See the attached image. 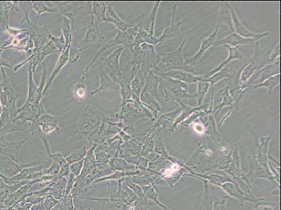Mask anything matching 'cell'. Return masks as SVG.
<instances>
[{
	"instance_id": "cell-1",
	"label": "cell",
	"mask_w": 281,
	"mask_h": 210,
	"mask_svg": "<svg viewBox=\"0 0 281 210\" xmlns=\"http://www.w3.org/2000/svg\"><path fill=\"white\" fill-rule=\"evenodd\" d=\"M85 114L77 122V127L72 132L73 141H86L93 135L98 132L101 124L105 119L106 114L97 110L92 105H87L84 108Z\"/></svg>"
},
{
	"instance_id": "cell-2",
	"label": "cell",
	"mask_w": 281,
	"mask_h": 210,
	"mask_svg": "<svg viewBox=\"0 0 281 210\" xmlns=\"http://www.w3.org/2000/svg\"><path fill=\"white\" fill-rule=\"evenodd\" d=\"M57 13L71 21L72 28L79 23L89 25L92 18V3L89 2H53Z\"/></svg>"
},
{
	"instance_id": "cell-3",
	"label": "cell",
	"mask_w": 281,
	"mask_h": 210,
	"mask_svg": "<svg viewBox=\"0 0 281 210\" xmlns=\"http://www.w3.org/2000/svg\"><path fill=\"white\" fill-rule=\"evenodd\" d=\"M139 28H140V26H139V23L138 25L133 26L131 28H129V30H127V31H125V32H120V31H118V33L116 34L115 37L109 40L108 42H106L105 45L102 46V47L99 49V51L97 52L96 55L93 57L92 61L89 63L88 67L83 71V72L88 74V71L90 70V69L93 66V65L96 63V62L98 61V59L100 57V55L104 53L106 50L109 49L110 48L113 47V46L121 44V45H123L125 49H129L131 51H133L134 46H135V38L139 33Z\"/></svg>"
},
{
	"instance_id": "cell-4",
	"label": "cell",
	"mask_w": 281,
	"mask_h": 210,
	"mask_svg": "<svg viewBox=\"0 0 281 210\" xmlns=\"http://www.w3.org/2000/svg\"><path fill=\"white\" fill-rule=\"evenodd\" d=\"M2 73V81L0 82V103L3 109L9 111L11 119L14 120L18 113L17 102L20 96L11 84L10 79L7 76L3 67L0 68Z\"/></svg>"
},
{
	"instance_id": "cell-5",
	"label": "cell",
	"mask_w": 281,
	"mask_h": 210,
	"mask_svg": "<svg viewBox=\"0 0 281 210\" xmlns=\"http://www.w3.org/2000/svg\"><path fill=\"white\" fill-rule=\"evenodd\" d=\"M104 36L101 34L100 29H99L98 23L96 22L92 15L90 23H89L88 28L86 31V33L80 44L77 46V53L73 58V60L70 61L71 63H77L79 61L81 53L86 50L90 49V48H99L100 49L101 46L103 43Z\"/></svg>"
},
{
	"instance_id": "cell-6",
	"label": "cell",
	"mask_w": 281,
	"mask_h": 210,
	"mask_svg": "<svg viewBox=\"0 0 281 210\" xmlns=\"http://www.w3.org/2000/svg\"><path fill=\"white\" fill-rule=\"evenodd\" d=\"M232 161L231 164L228 169L224 170L238 185V186H243L245 188V192L250 195L253 196L251 192L252 186L251 182L244 174L243 171L241 169V157L239 155V149L236 148L232 154Z\"/></svg>"
},
{
	"instance_id": "cell-7",
	"label": "cell",
	"mask_w": 281,
	"mask_h": 210,
	"mask_svg": "<svg viewBox=\"0 0 281 210\" xmlns=\"http://www.w3.org/2000/svg\"><path fill=\"white\" fill-rule=\"evenodd\" d=\"M125 49L123 46H121L114 50L109 55L102 59L103 63L102 67L110 78L117 84L123 76L122 72L123 67L121 63V56Z\"/></svg>"
},
{
	"instance_id": "cell-8",
	"label": "cell",
	"mask_w": 281,
	"mask_h": 210,
	"mask_svg": "<svg viewBox=\"0 0 281 210\" xmlns=\"http://www.w3.org/2000/svg\"><path fill=\"white\" fill-rule=\"evenodd\" d=\"M186 40H183V43L177 50L171 53H166L160 55V61L165 65L168 71L182 70L186 72H193L194 67L186 65L183 55V49Z\"/></svg>"
},
{
	"instance_id": "cell-9",
	"label": "cell",
	"mask_w": 281,
	"mask_h": 210,
	"mask_svg": "<svg viewBox=\"0 0 281 210\" xmlns=\"http://www.w3.org/2000/svg\"><path fill=\"white\" fill-rule=\"evenodd\" d=\"M42 65H43V69H42V80H41L40 86L36 84L34 79V72L32 70V62L28 68V88L26 101L30 102V103H41L42 98L44 97L43 91L46 82V66L43 63Z\"/></svg>"
},
{
	"instance_id": "cell-10",
	"label": "cell",
	"mask_w": 281,
	"mask_h": 210,
	"mask_svg": "<svg viewBox=\"0 0 281 210\" xmlns=\"http://www.w3.org/2000/svg\"><path fill=\"white\" fill-rule=\"evenodd\" d=\"M44 113H46L45 108L42 103L38 104L25 101L23 106L18 108L16 117L13 121L17 123L20 121L21 124L25 123H32Z\"/></svg>"
},
{
	"instance_id": "cell-11",
	"label": "cell",
	"mask_w": 281,
	"mask_h": 210,
	"mask_svg": "<svg viewBox=\"0 0 281 210\" xmlns=\"http://www.w3.org/2000/svg\"><path fill=\"white\" fill-rule=\"evenodd\" d=\"M217 186L222 188L230 197L237 200L241 207L246 202L257 203L265 200L263 198H257L256 196L247 194L234 181L218 184Z\"/></svg>"
},
{
	"instance_id": "cell-12",
	"label": "cell",
	"mask_w": 281,
	"mask_h": 210,
	"mask_svg": "<svg viewBox=\"0 0 281 210\" xmlns=\"http://www.w3.org/2000/svg\"><path fill=\"white\" fill-rule=\"evenodd\" d=\"M60 121L61 117L46 112L41 115L34 123L40 129L41 132L48 137L49 135L53 133L61 135L65 132L63 129L60 128Z\"/></svg>"
},
{
	"instance_id": "cell-13",
	"label": "cell",
	"mask_w": 281,
	"mask_h": 210,
	"mask_svg": "<svg viewBox=\"0 0 281 210\" xmlns=\"http://www.w3.org/2000/svg\"><path fill=\"white\" fill-rule=\"evenodd\" d=\"M162 79L167 81V82L165 83L166 88H164L166 98H172V100H176V101L178 100L181 101V99H184V98L185 99L187 98H193V96L188 94L189 85L168 77Z\"/></svg>"
},
{
	"instance_id": "cell-14",
	"label": "cell",
	"mask_w": 281,
	"mask_h": 210,
	"mask_svg": "<svg viewBox=\"0 0 281 210\" xmlns=\"http://www.w3.org/2000/svg\"><path fill=\"white\" fill-rule=\"evenodd\" d=\"M40 165L38 162L32 163H21L13 161L9 158L0 155V174L7 177H12L20 173L27 167L36 166Z\"/></svg>"
},
{
	"instance_id": "cell-15",
	"label": "cell",
	"mask_w": 281,
	"mask_h": 210,
	"mask_svg": "<svg viewBox=\"0 0 281 210\" xmlns=\"http://www.w3.org/2000/svg\"><path fill=\"white\" fill-rule=\"evenodd\" d=\"M30 138L31 136L28 135L25 138L18 141H9L5 140V138H0V155L20 162L18 160L19 152Z\"/></svg>"
},
{
	"instance_id": "cell-16",
	"label": "cell",
	"mask_w": 281,
	"mask_h": 210,
	"mask_svg": "<svg viewBox=\"0 0 281 210\" xmlns=\"http://www.w3.org/2000/svg\"><path fill=\"white\" fill-rule=\"evenodd\" d=\"M25 29L34 43V49H41L50 41L48 36L49 30H48L47 25L39 26L38 25L32 22L28 23V28Z\"/></svg>"
},
{
	"instance_id": "cell-17",
	"label": "cell",
	"mask_w": 281,
	"mask_h": 210,
	"mask_svg": "<svg viewBox=\"0 0 281 210\" xmlns=\"http://www.w3.org/2000/svg\"><path fill=\"white\" fill-rule=\"evenodd\" d=\"M71 45L72 44H69L65 48V49L64 50L61 54H60L59 58H58L57 63H56V65L55 68H54L53 72L51 73L50 76L48 77L47 80H46L45 87H44L43 91V96H46L48 93V92L49 91V90L52 87V85L53 84L54 80L58 75L61 72L62 69L66 66V65L67 64L68 62L70 61V51L71 49Z\"/></svg>"
},
{
	"instance_id": "cell-18",
	"label": "cell",
	"mask_w": 281,
	"mask_h": 210,
	"mask_svg": "<svg viewBox=\"0 0 281 210\" xmlns=\"http://www.w3.org/2000/svg\"><path fill=\"white\" fill-rule=\"evenodd\" d=\"M230 15H231L232 26H233L234 31L238 35L242 36L243 38H253L259 40L260 39L267 37L269 35V32H264V33L257 34L252 32L251 31L248 30L247 28L244 26L243 23L241 22L238 15H236L235 11L234 10L233 8L230 6Z\"/></svg>"
},
{
	"instance_id": "cell-19",
	"label": "cell",
	"mask_w": 281,
	"mask_h": 210,
	"mask_svg": "<svg viewBox=\"0 0 281 210\" xmlns=\"http://www.w3.org/2000/svg\"><path fill=\"white\" fill-rule=\"evenodd\" d=\"M11 119L9 111L3 109V113L0 117V138H5V136L13 132L28 131V129L21 128Z\"/></svg>"
},
{
	"instance_id": "cell-20",
	"label": "cell",
	"mask_w": 281,
	"mask_h": 210,
	"mask_svg": "<svg viewBox=\"0 0 281 210\" xmlns=\"http://www.w3.org/2000/svg\"><path fill=\"white\" fill-rule=\"evenodd\" d=\"M220 24L221 23H219L217 25L216 30H214V32H213L212 34H211L209 36H207V38H205L204 40L201 42L200 48H199L198 52H197L193 57H192L191 59L185 61V64L186 65L192 66L194 63L198 61L204 55V53H206L207 50H208L211 46L214 45L215 42L216 41L217 34H218Z\"/></svg>"
},
{
	"instance_id": "cell-21",
	"label": "cell",
	"mask_w": 281,
	"mask_h": 210,
	"mask_svg": "<svg viewBox=\"0 0 281 210\" xmlns=\"http://www.w3.org/2000/svg\"><path fill=\"white\" fill-rule=\"evenodd\" d=\"M58 53L61 54L51 41L48 42L45 46L41 48L40 49H34V51H33V55H35V57L33 59L32 61L33 72H35L38 65H40V63H43L44 60L45 59L46 57L51 55V54Z\"/></svg>"
},
{
	"instance_id": "cell-22",
	"label": "cell",
	"mask_w": 281,
	"mask_h": 210,
	"mask_svg": "<svg viewBox=\"0 0 281 210\" xmlns=\"http://www.w3.org/2000/svg\"><path fill=\"white\" fill-rule=\"evenodd\" d=\"M160 75L162 78L168 77V78L185 83L187 85L198 83L199 81L204 79V76H195V75L191 74V73L184 72L182 70H170L167 72L160 73Z\"/></svg>"
},
{
	"instance_id": "cell-23",
	"label": "cell",
	"mask_w": 281,
	"mask_h": 210,
	"mask_svg": "<svg viewBox=\"0 0 281 210\" xmlns=\"http://www.w3.org/2000/svg\"><path fill=\"white\" fill-rule=\"evenodd\" d=\"M106 22L112 23L120 32H125L134 26L130 23L126 22L118 15L114 10L113 5L110 3L107 4V9L106 13Z\"/></svg>"
},
{
	"instance_id": "cell-24",
	"label": "cell",
	"mask_w": 281,
	"mask_h": 210,
	"mask_svg": "<svg viewBox=\"0 0 281 210\" xmlns=\"http://www.w3.org/2000/svg\"><path fill=\"white\" fill-rule=\"evenodd\" d=\"M71 92L75 99L79 102H84L88 99V88L87 86V74L83 72L80 78L76 81L71 86Z\"/></svg>"
},
{
	"instance_id": "cell-25",
	"label": "cell",
	"mask_w": 281,
	"mask_h": 210,
	"mask_svg": "<svg viewBox=\"0 0 281 210\" xmlns=\"http://www.w3.org/2000/svg\"><path fill=\"white\" fill-rule=\"evenodd\" d=\"M271 140V136L261 137L257 149L256 162L261 166L269 167V146Z\"/></svg>"
},
{
	"instance_id": "cell-26",
	"label": "cell",
	"mask_w": 281,
	"mask_h": 210,
	"mask_svg": "<svg viewBox=\"0 0 281 210\" xmlns=\"http://www.w3.org/2000/svg\"><path fill=\"white\" fill-rule=\"evenodd\" d=\"M253 41H258L256 39H249L243 38L242 36L238 35L236 32H231L228 36L223 39H220V40H216L215 42V46L220 45H228L232 46V47H236L239 45H244V44H248L251 43Z\"/></svg>"
},
{
	"instance_id": "cell-27",
	"label": "cell",
	"mask_w": 281,
	"mask_h": 210,
	"mask_svg": "<svg viewBox=\"0 0 281 210\" xmlns=\"http://www.w3.org/2000/svg\"><path fill=\"white\" fill-rule=\"evenodd\" d=\"M96 146L97 145L94 144V145L90 146V149H88L86 157L83 159L82 171H81L80 175L77 177L78 180H83V179L86 178L92 171L96 169L97 164L96 157H95V150H96Z\"/></svg>"
},
{
	"instance_id": "cell-28",
	"label": "cell",
	"mask_w": 281,
	"mask_h": 210,
	"mask_svg": "<svg viewBox=\"0 0 281 210\" xmlns=\"http://www.w3.org/2000/svg\"><path fill=\"white\" fill-rule=\"evenodd\" d=\"M125 178L118 181V198L125 205H130L135 203L139 197L126 185Z\"/></svg>"
},
{
	"instance_id": "cell-29",
	"label": "cell",
	"mask_w": 281,
	"mask_h": 210,
	"mask_svg": "<svg viewBox=\"0 0 281 210\" xmlns=\"http://www.w3.org/2000/svg\"><path fill=\"white\" fill-rule=\"evenodd\" d=\"M278 74H280V61L279 59L273 64L267 65L257 72L256 74H253V80L260 84L269 77Z\"/></svg>"
},
{
	"instance_id": "cell-30",
	"label": "cell",
	"mask_w": 281,
	"mask_h": 210,
	"mask_svg": "<svg viewBox=\"0 0 281 210\" xmlns=\"http://www.w3.org/2000/svg\"><path fill=\"white\" fill-rule=\"evenodd\" d=\"M99 77H100V86L98 89L93 90L91 92L90 96H95L99 92L102 91H106V90H111L117 89L118 84H116L109 76L106 74L105 70H104L103 67L100 69V72H99Z\"/></svg>"
},
{
	"instance_id": "cell-31",
	"label": "cell",
	"mask_w": 281,
	"mask_h": 210,
	"mask_svg": "<svg viewBox=\"0 0 281 210\" xmlns=\"http://www.w3.org/2000/svg\"><path fill=\"white\" fill-rule=\"evenodd\" d=\"M145 76V85L143 90L153 98H158L159 78L153 71H150Z\"/></svg>"
},
{
	"instance_id": "cell-32",
	"label": "cell",
	"mask_w": 281,
	"mask_h": 210,
	"mask_svg": "<svg viewBox=\"0 0 281 210\" xmlns=\"http://www.w3.org/2000/svg\"><path fill=\"white\" fill-rule=\"evenodd\" d=\"M13 6V2H0V30L4 33L9 28V15Z\"/></svg>"
},
{
	"instance_id": "cell-33",
	"label": "cell",
	"mask_w": 281,
	"mask_h": 210,
	"mask_svg": "<svg viewBox=\"0 0 281 210\" xmlns=\"http://www.w3.org/2000/svg\"><path fill=\"white\" fill-rule=\"evenodd\" d=\"M224 46H226V49L228 50V57L227 58L226 61L222 62V63H221L220 65H219V66L217 67L216 68L211 70L207 76L204 77V78H207V77L212 76V75L216 74V73L220 72V71L224 68L230 62L234 61V60L241 59L242 55H241V53H240L239 51H238V46H236V47H232V46L228 45Z\"/></svg>"
},
{
	"instance_id": "cell-34",
	"label": "cell",
	"mask_w": 281,
	"mask_h": 210,
	"mask_svg": "<svg viewBox=\"0 0 281 210\" xmlns=\"http://www.w3.org/2000/svg\"><path fill=\"white\" fill-rule=\"evenodd\" d=\"M176 7H177V4H176L174 7L173 17H172L171 25H170L168 28H166L165 30H164L163 34H162V36L158 37L159 44L164 43V42H166V40H170V39L174 37V36L178 34L181 23H175V13L176 11Z\"/></svg>"
},
{
	"instance_id": "cell-35",
	"label": "cell",
	"mask_w": 281,
	"mask_h": 210,
	"mask_svg": "<svg viewBox=\"0 0 281 210\" xmlns=\"http://www.w3.org/2000/svg\"><path fill=\"white\" fill-rule=\"evenodd\" d=\"M107 4L102 1L92 2V15L97 23L106 22Z\"/></svg>"
},
{
	"instance_id": "cell-36",
	"label": "cell",
	"mask_w": 281,
	"mask_h": 210,
	"mask_svg": "<svg viewBox=\"0 0 281 210\" xmlns=\"http://www.w3.org/2000/svg\"><path fill=\"white\" fill-rule=\"evenodd\" d=\"M143 196L146 199L153 201L156 203V205L160 207L162 210H168V208L166 207L163 203H161L159 200L158 192L156 188V184H153L149 186H143Z\"/></svg>"
},
{
	"instance_id": "cell-37",
	"label": "cell",
	"mask_w": 281,
	"mask_h": 210,
	"mask_svg": "<svg viewBox=\"0 0 281 210\" xmlns=\"http://www.w3.org/2000/svg\"><path fill=\"white\" fill-rule=\"evenodd\" d=\"M110 167L115 171L120 172H128V171L137 170L135 165L131 164L125 159L118 157L117 156L112 158L109 162Z\"/></svg>"
},
{
	"instance_id": "cell-38",
	"label": "cell",
	"mask_w": 281,
	"mask_h": 210,
	"mask_svg": "<svg viewBox=\"0 0 281 210\" xmlns=\"http://www.w3.org/2000/svg\"><path fill=\"white\" fill-rule=\"evenodd\" d=\"M13 9L16 11H21L24 14V17L21 21V23H32L30 18L31 12L33 10L32 2H13Z\"/></svg>"
},
{
	"instance_id": "cell-39",
	"label": "cell",
	"mask_w": 281,
	"mask_h": 210,
	"mask_svg": "<svg viewBox=\"0 0 281 210\" xmlns=\"http://www.w3.org/2000/svg\"><path fill=\"white\" fill-rule=\"evenodd\" d=\"M232 161V154L216 158L214 160H211L209 163V168L207 169H219V170H226L230 167Z\"/></svg>"
},
{
	"instance_id": "cell-40",
	"label": "cell",
	"mask_w": 281,
	"mask_h": 210,
	"mask_svg": "<svg viewBox=\"0 0 281 210\" xmlns=\"http://www.w3.org/2000/svg\"><path fill=\"white\" fill-rule=\"evenodd\" d=\"M48 157L53 160V161L56 162L59 165L60 167H61L59 176L67 177L68 175L70 173V171H69V165L63 154L60 153V152H57V153L55 154H50Z\"/></svg>"
},
{
	"instance_id": "cell-41",
	"label": "cell",
	"mask_w": 281,
	"mask_h": 210,
	"mask_svg": "<svg viewBox=\"0 0 281 210\" xmlns=\"http://www.w3.org/2000/svg\"><path fill=\"white\" fill-rule=\"evenodd\" d=\"M280 84V74L275 75V76L269 77L266 80L264 81L260 84L254 85L251 86L252 89H256V88H265L267 89V95L270 94L272 90Z\"/></svg>"
},
{
	"instance_id": "cell-42",
	"label": "cell",
	"mask_w": 281,
	"mask_h": 210,
	"mask_svg": "<svg viewBox=\"0 0 281 210\" xmlns=\"http://www.w3.org/2000/svg\"><path fill=\"white\" fill-rule=\"evenodd\" d=\"M158 177V175H156L144 174L129 177V178L135 184H138L143 187V186H149L153 184H155Z\"/></svg>"
},
{
	"instance_id": "cell-43",
	"label": "cell",
	"mask_w": 281,
	"mask_h": 210,
	"mask_svg": "<svg viewBox=\"0 0 281 210\" xmlns=\"http://www.w3.org/2000/svg\"><path fill=\"white\" fill-rule=\"evenodd\" d=\"M177 102L181 105L182 109H182L181 114L176 119L175 123H174L173 127H172V131L175 130V129L177 128L178 124L182 122V121L185 120V119L187 118V117H189L190 115L192 114V113H195L197 110H200V109H201V107H188L187 105H185L182 101H179V100H178Z\"/></svg>"
},
{
	"instance_id": "cell-44",
	"label": "cell",
	"mask_w": 281,
	"mask_h": 210,
	"mask_svg": "<svg viewBox=\"0 0 281 210\" xmlns=\"http://www.w3.org/2000/svg\"><path fill=\"white\" fill-rule=\"evenodd\" d=\"M61 33L63 34L64 38L66 42V46L69 44H72L73 42V32L72 25L69 19L63 17V21L61 23Z\"/></svg>"
},
{
	"instance_id": "cell-45",
	"label": "cell",
	"mask_w": 281,
	"mask_h": 210,
	"mask_svg": "<svg viewBox=\"0 0 281 210\" xmlns=\"http://www.w3.org/2000/svg\"><path fill=\"white\" fill-rule=\"evenodd\" d=\"M201 180L203 182V192L199 210H212L213 200L211 199L209 194L208 182L206 180Z\"/></svg>"
},
{
	"instance_id": "cell-46",
	"label": "cell",
	"mask_w": 281,
	"mask_h": 210,
	"mask_svg": "<svg viewBox=\"0 0 281 210\" xmlns=\"http://www.w3.org/2000/svg\"><path fill=\"white\" fill-rule=\"evenodd\" d=\"M88 148L86 145L83 146L82 147L79 149L76 150V151L71 152L67 157H65L67 160V163L69 165L72 164L76 162L81 161V160L84 159L86 157L87 152H88Z\"/></svg>"
},
{
	"instance_id": "cell-47",
	"label": "cell",
	"mask_w": 281,
	"mask_h": 210,
	"mask_svg": "<svg viewBox=\"0 0 281 210\" xmlns=\"http://www.w3.org/2000/svg\"><path fill=\"white\" fill-rule=\"evenodd\" d=\"M33 9L36 11L38 17L45 13H57L55 7H50L44 2H32Z\"/></svg>"
},
{
	"instance_id": "cell-48",
	"label": "cell",
	"mask_w": 281,
	"mask_h": 210,
	"mask_svg": "<svg viewBox=\"0 0 281 210\" xmlns=\"http://www.w3.org/2000/svg\"><path fill=\"white\" fill-rule=\"evenodd\" d=\"M256 65L255 63H249L244 67L241 75L242 87H245V85L248 80H249L250 77L253 76L254 73L257 70V66Z\"/></svg>"
},
{
	"instance_id": "cell-49",
	"label": "cell",
	"mask_w": 281,
	"mask_h": 210,
	"mask_svg": "<svg viewBox=\"0 0 281 210\" xmlns=\"http://www.w3.org/2000/svg\"><path fill=\"white\" fill-rule=\"evenodd\" d=\"M209 86H210V84L208 82H204L203 80L199 81L198 82V88H197V93L193 97L197 98V105L199 107L202 103L203 100L204 99L207 92H208Z\"/></svg>"
},
{
	"instance_id": "cell-50",
	"label": "cell",
	"mask_w": 281,
	"mask_h": 210,
	"mask_svg": "<svg viewBox=\"0 0 281 210\" xmlns=\"http://www.w3.org/2000/svg\"><path fill=\"white\" fill-rule=\"evenodd\" d=\"M230 77H231V74L230 73V70H229L228 67H226L222 70H220V72L216 73V74L212 75V76L203 79V81L208 82L209 84L214 86L219 81Z\"/></svg>"
},
{
	"instance_id": "cell-51",
	"label": "cell",
	"mask_w": 281,
	"mask_h": 210,
	"mask_svg": "<svg viewBox=\"0 0 281 210\" xmlns=\"http://www.w3.org/2000/svg\"><path fill=\"white\" fill-rule=\"evenodd\" d=\"M154 152L157 154V155L160 156L161 157L164 158V159L168 160L171 158V156L168 154L163 142L159 137L155 140Z\"/></svg>"
},
{
	"instance_id": "cell-52",
	"label": "cell",
	"mask_w": 281,
	"mask_h": 210,
	"mask_svg": "<svg viewBox=\"0 0 281 210\" xmlns=\"http://www.w3.org/2000/svg\"><path fill=\"white\" fill-rule=\"evenodd\" d=\"M48 39H49L50 41H51L54 44V45L55 46V47L57 48L58 51H60V53H62L65 49L66 46V42L65 38L63 35V34L61 33V36H54L53 34L48 32Z\"/></svg>"
},
{
	"instance_id": "cell-53",
	"label": "cell",
	"mask_w": 281,
	"mask_h": 210,
	"mask_svg": "<svg viewBox=\"0 0 281 210\" xmlns=\"http://www.w3.org/2000/svg\"><path fill=\"white\" fill-rule=\"evenodd\" d=\"M229 196H222L220 198H216L213 202L212 210H228V203Z\"/></svg>"
},
{
	"instance_id": "cell-54",
	"label": "cell",
	"mask_w": 281,
	"mask_h": 210,
	"mask_svg": "<svg viewBox=\"0 0 281 210\" xmlns=\"http://www.w3.org/2000/svg\"><path fill=\"white\" fill-rule=\"evenodd\" d=\"M124 182H125L126 185H127V186H128V187L130 188L139 198L143 196V193L142 187L138 184H135L129 177H125Z\"/></svg>"
},
{
	"instance_id": "cell-55",
	"label": "cell",
	"mask_w": 281,
	"mask_h": 210,
	"mask_svg": "<svg viewBox=\"0 0 281 210\" xmlns=\"http://www.w3.org/2000/svg\"><path fill=\"white\" fill-rule=\"evenodd\" d=\"M149 163H150V161L146 158L140 157L138 161H137V164L135 165L136 169L139 172L143 173V174H147V169H148Z\"/></svg>"
},
{
	"instance_id": "cell-56",
	"label": "cell",
	"mask_w": 281,
	"mask_h": 210,
	"mask_svg": "<svg viewBox=\"0 0 281 210\" xmlns=\"http://www.w3.org/2000/svg\"><path fill=\"white\" fill-rule=\"evenodd\" d=\"M77 177L74 176L71 173H69V175H68L67 178V184H66L65 193V196H69L72 192L73 186L76 182H77Z\"/></svg>"
},
{
	"instance_id": "cell-57",
	"label": "cell",
	"mask_w": 281,
	"mask_h": 210,
	"mask_svg": "<svg viewBox=\"0 0 281 210\" xmlns=\"http://www.w3.org/2000/svg\"><path fill=\"white\" fill-rule=\"evenodd\" d=\"M83 166V160L76 162L72 164L69 165V171L70 173L78 177L80 175L81 171H82Z\"/></svg>"
},
{
	"instance_id": "cell-58",
	"label": "cell",
	"mask_w": 281,
	"mask_h": 210,
	"mask_svg": "<svg viewBox=\"0 0 281 210\" xmlns=\"http://www.w3.org/2000/svg\"><path fill=\"white\" fill-rule=\"evenodd\" d=\"M279 205L274 203H263V201L257 203L256 207L253 210H278Z\"/></svg>"
},
{
	"instance_id": "cell-59",
	"label": "cell",
	"mask_w": 281,
	"mask_h": 210,
	"mask_svg": "<svg viewBox=\"0 0 281 210\" xmlns=\"http://www.w3.org/2000/svg\"><path fill=\"white\" fill-rule=\"evenodd\" d=\"M279 44L277 45L276 47L275 48L274 53L271 54L270 59L269 61H274L275 59H279Z\"/></svg>"
},
{
	"instance_id": "cell-60",
	"label": "cell",
	"mask_w": 281,
	"mask_h": 210,
	"mask_svg": "<svg viewBox=\"0 0 281 210\" xmlns=\"http://www.w3.org/2000/svg\"><path fill=\"white\" fill-rule=\"evenodd\" d=\"M74 210H78V209H76V208H75V209H74ZM79 210H93V209H79Z\"/></svg>"
},
{
	"instance_id": "cell-61",
	"label": "cell",
	"mask_w": 281,
	"mask_h": 210,
	"mask_svg": "<svg viewBox=\"0 0 281 210\" xmlns=\"http://www.w3.org/2000/svg\"><path fill=\"white\" fill-rule=\"evenodd\" d=\"M0 210H6V209H0Z\"/></svg>"
}]
</instances>
